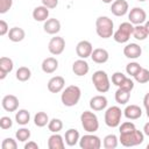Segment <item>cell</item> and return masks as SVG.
<instances>
[{
	"label": "cell",
	"instance_id": "obj_23",
	"mask_svg": "<svg viewBox=\"0 0 149 149\" xmlns=\"http://www.w3.org/2000/svg\"><path fill=\"white\" fill-rule=\"evenodd\" d=\"M49 17V8H47L45 6H37L34 8L33 10V19L35 21L38 22H44L47 21Z\"/></svg>",
	"mask_w": 149,
	"mask_h": 149
},
{
	"label": "cell",
	"instance_id": "obj_14",
	"mask_svg": "<svg viewBox=\"0 0 149 149\" xmlns=\"http://www.w3.org/2000/svg\"><path fill=\"white\" fill-rule=\"evenodd\" d=\"M1 105L2 108L7 112H15L19 107V99L14 94H7L2 98Z\"/></svg>",
	"mask_w": 149,
	"mask_h": 149
},
{
	"label": "cell",
	"instance_id": "obj_16",
	"mask_svg": "<svg viewBox=\"0 0 149 149\" xmlns=\"http://www.w3.org/2000/svg\"><path fill=\"white\" fill-rule=\"evenodd\" d=\"M141 54H142V49L136 43H128L123 48V55L129 59H136L141 56Z\"/></svg>",
	"mask_w": 149,
	"mask_h": 149
},
{
	"label": "cell",
	"instance_id": "obj_25",
	"mask_svg": "<svg viewBox=\"0 0 149 149\" xmlns=\"http://www.w3.org/2000/svg\"><path fill=\"white\" fill-rule=\"evenodd\" d=\"M65 147L63 136L59 135L58 133H54L49 140H48V148L49 149H63Z\"/></svg>",
	"mask_w": 149,
	"mask_h": 149
},
{
	"label": "cell",
	"instance_id": "obj_52",
	"mask_svg": "<svg viewBox=\"0 0 149 149\" xmlns=\"http://www.w3.org/2000/svg\"><path fill=\"white\" fill-rule=\"evenodd\" d=\"M137 1H141V2H143V1H146V0H137Z\"/></svg>",
	"mask_w": 149,
	"mask_h": 149
},
{
	"label": "cell",
	"instance_id": "obj_18",
	"mask_svg": "<svg viewBox=\"0 0 149 149\" xmlns=\"http://www.w3.org/2000/svg\"><path fill=\"white\" fill-rule=\"evenodd\" d=\"M91 58L97 64H104V63H106L108 61L109 54L104 48H97V49H93V51L91 54Z\"/></svg>",
	"mask_w": 149,
	"mask_h": 149
},
{
	"label": "cell",
	"instance_id": "obj_48",
	"mask_svg": "<svg viewBox=\"0 0 149 149\" xmlns=\"http://www.w3.org/2000/svg\"><path fill=\"white\" fill-rule=\"evenodd\" d=\"M144 27H146V29H147V31H148V34H149V20H147V21L144 22Z\"/></svg>",
	"mask_w": 149,
	"mask_h": 149
},
{
	"label": "cell",
	"instance_id": "obj_4",
	"mask_svg": "<svg viewBox=\"0 0 149 149\" xmlns=\"http://www.w3.org/2000/svg\"><path fill=\"white\" fill-rule=\"evenodd\" d=\"M92 83L99 93H105L111 87L108 74L102 70H98L92 74Z\"/></svg>",
	"mask_w": 149,
	"mask_h": 149
},
{
	"label": "cell",
	"instance_id": "obj_19",
	"mask_svg": "<svg viewBox=\"0 0 149 149\" xmlns=\"http://www.w3.org/2000/svg\"><path fill=\"white\" fill-rule=\"evenodd\" d=\"M43 29L47 34H50V35H56L59 33L61 30V22L59 20L57 19H48L47 21H44V24H43Z\"/></svg>",
	"mask_w": 149,
	"mask_h": 149
},
{
	"label": "cell",
	"instance_id": "obj_43",
	"mask_svg": "<svg viewBox=\"0 0 149 149\" xmlns=\"http://www.w3.org/2000/svg\"><path fill=\"white\" fill-rule=\"evenodd\" d=\"M9 31V28H8V24L5 20H0V35L1 36H5L6 34H8Z\"/></svg>",
	"mask_w": 149,
	"mask_h": 149
},
{
	"label": "cell",
	"instance_id": "obj_33",
	"mask_svg": "<svg viewBox=\"0 0 149 149\" xmlns=\"http://www.w3.org/2000/svg\"><path fill=\"white\" fill-rule=\"evenodd\" d=\"M63 128V122L61 119H57V118H54L49 121L48 123V129L51 132V133H59Z\"/></svg>",
	"mask_w": 149,
	"mask_h": 149
},
{
	"label": "cell",
	"instance_id": "obj_10",
	"mask_svg": "<svg viewBox=\"0 0 149 149\" xmlns=\"http://www.w3.org/2000/svg\"><path fill=\"white\" fill-rule=\"evenodd\" d=\"M64 49H65V40L61 36L52 37L48 43V50L51 55L58 56L64 51Z\"/></svg>",
	"mask_w": 149,
	"mask_h": 149
},
{
	"label": "cell",
	"instance_id": "obj_24",
	"mask_svg": "<svg viewBox=\"0 0 149 149\" xmlns=\"http://www.w3.org/2000/svg\"><path fill=\"white\" fill-rule=\"evenodd\" d=\"M64 139H65V143L69 146V147H73L76 146L79 140H80V135H79V132L74 128H70L65 132V135H64Z\"/></svg>",
	"mask_w": 149,
	"mask_h": 149
},
{
	"label": "cell",
	"instance_id": "obj_6",
	"mask_svg": "<svg viewBox=\"0 0 149 149\" xmlns=\"http://www.w3.org/2000/svg\"><path fill=\"white\" fill-rule=\"evenodd\" d=\"M133 30H134L133 23H130L129 21L128 22H122V23H120L118 30L114 31L113 38L118 43H126V42L129 41L130 36L133 35Z\"/></svg>",
	"mask_w": 149,
	"mask_h": 149
},
{
	"label": "cell",
	"instance_id": "obj_42",
	"mask_svg": "<svg viewBox=\"0 0 149 149\" xmlns=\"http://www.w3.org/2000/svg\"><path fill=\"white\" fill-rule=\"evenodd\" d=\"M120 88H122V90H126V91H128V92H132V90L134 88V81L130 79V78H126L122 83H121V85L119 86Z\"/></svg>",
	"mask_w": 149,
	"mask_h": 149
},
{
	"label": "cell",
	"instance_id": "obj_11",
	"mask_svg": "<svg viewBox=\"0 0 149 149\" xmlns=\"http://www.w3.org/2000/svg\"><path fill=\"white\" fill-rule=\"evenodd\" d=\"M92 51H93L92 43L86 41V40H83V41L78 42L77 45H76V54L79 58L86 59L87 57H91Z\"/></svg>",
	"mask_w": 149,
	"mask_h": 149
},
{
	"label": "cell",
	"instance_id": "obj_31",
	"mask_svg": "<svg viewBox=\"0 0 149 149\" xmlns=\"http://www.w3.org/2000/svg\"><path fill=\"white\" fill-rule=\"evenodd\" d=\"M148 31L144 27V24H137V26H134V30H133V36L139 40V41H143L148 37Z\"/></svg>",
	"mask_w": 149,
	"mask_h": 149
},
{
	"label": "cell",
	"instance_id": "obj_2",
	"mask_svg": "<svg viewBox=\"0 0 149 149\" xmlns=\"http://www.w3.org/2000/svg\"><path fill=\"white\" fill-rule=\"evenodd\" d=\"M80 95H81V91L77 85H69L68 87H65V90H63L61 100L64 106L72 107L78 104Z\"/></svg>",
	"mask_w": 149,
	"mask_h": 149
},
{
	"label": "cell",
	"instance_id": "obj_49",
	"mask_svg": "<svg viewBox=\"0 0 149 149\" xmlns=\"http://www.w3.org/2000/svg\"><path fill=\"white\" fill-rule=\"evenodd\" d=\"M101 1H102L104 3H112L114 0H101Z\"/></svg>",
	"mask_w": 149,
	"mask_h": 149
},
{
	"label": "cell",
	"instance_id": "obj_26",
	"mask_svg": "<svg viewBox=\"0 0 149 149\" xmlns=\"http://www.w3.org/2000/svg\"><path fill=\"white\" fill-rule=\"evenodd\" d=\"M26 37V31L20 27H13L8 31V38L12 42H21Z\"/></svg>",
	"mask_w": 149,
	"mask_h": 149
},
{
	"label": "cell",
	"instance_id": "obj_45",
	"mask_svg": "<svg viewBox=\"0 0 149 149\" xmlns=\"http://www.w3.org/2000/svg\"><path fill=\"white\" fill-rule=\"evenodd\" d=\"M24 149H38V144L34 141H29L28 143L24 144Z\"/></svg>",
	"mask_w": 149,
	"mask_h": 149
},
{
	"label": "cell",
	"instance_id": "obj_44",
	"mask_svg": "<svg viewBox=\"0 0 149 149\" xmlns=\"http://www.w3.org/2000/svg\"><path fill=\"white\" fill-rule=\"evenodd\" d=\"M42 5L45 6L47 8H56L58 5V0H42Z\"/></svg>",
	"mask_w": 149,
	"mask_h": 149
},
{
	"label": "cell",
	"instance_id": "obj_1",
	"mask_svg": "<svg viewBox=\"0 0 149 149\" xmlns=\"http://www.w3.org/2000/svg\"><path fill=\"white\" fill-rule=\"evenodd\" d=\"M95 31L101 38H109L114 34V23L108 16H99L95 20Z\"/></svg>",
	"mask_w": 149,
	"mask_h": 149
},
{
	"label": "cell",
	"instance_id": "obj_39",
	"mask_svg": "<svg viewBox=\"0 0 149 149\" xmlns=\"http://www.w3.org/2000/svg\"><path fill=\"white\" fill-rule=\"evenodd\" d=\"M127 77H126V74H123L122 72H114L113 74H112V83L115 85V86H120L121 85V83L126 79Z\"/></svg>",
	"mask_w": 149,
	"mask_h": 149
},
{
	"label": "cell",
	"instance_id": "obj_17",
	"mask_svg": "<svg viewBox=\"0 0 149 149\" xmlns=\"http://www.w3.org/2000/svg\"><path fill=\"white\" fill-rule=\"evenodd\" d=\"M107 104L108 101L105 95H94L90 100V107L92 111H95V112L104 111L107 107Z\"/></svg>",
	"mask_w": 149,
	"mask_h": 149
},
{
	"label": "cell",
	"instance_id": "obj_32",
	"mask_svg": "<svg viewBox=\"0 0 149 149\" xmlns=\"http://www.w3.org/2000/svg\"><path fill=\"white\" fill-rule=\"evenodd\" d=\"M31 77V71L27 66H20L16 70V79L20 81H27Z\"/></svg>",
	"mask_w": 149,
	"mask_h": 149
},
{
	"label": "cell",
	"instance_id": "obj_15",
	"mask_svg": "<svg viewBox=\"0 0 149 149\" xmlns=\"http://www.w3.org/2000/svg\"><path fill=\"white\" fill-rule=\"evenodd\" d=\"M88 70H90V65H88V63H87L85 59H83V58L74 61L73 64H72V71H73V73H74L76 76H78V77H83V76L87 74Z\"/></svg>",
	"mask_w": 149,
	"mask_h": 149
},
{
	"label": "cell",
	"instance_id": "obj_47",
	"mask_svg": "<svg viewBox=\"0 0 149 149\" xmlns=\"http://www.w3.org/2000/svg\"><path fill=\"white\" fill-rule=\"evenodd\" d=\"M143 133H144V135L149 136V122H147V123L143 126Z\"/></svg>",
	"mask_w": 149,
	"mask_h": 149
},
{
	"label": "cell",
	"instance_id": "obj_7",
	"mask_svg": "<svg viewBox=\"0 0 149 149\" xmlns=\"http://www.w3.org/2000/svg\"><path fill=\"white\" fill-rule=\"evenodd\" d=\"M121 116H122L121 108L118 106H111L105 112V123L111 128H115L120 126Z\"/></svg>",
	"mask_w": 149,
	"mask_h": 149
},
{
	"label": "cell",
	"instance_id": "obj_5",
	"mask_svg": "<svg viewBox=\"0 0 149 149\" xmlns=\"http://www.w3.org/2000/svg\"><path fill=\"white\" fill-rule=\"evenodd\" d=\"M80 122H81V126H83L84 130H86L87 133H94L99 129L98 116L91 111H84L81 113Z\"/></svg>",
	"mask_w": 149,
	"mask_h": 149
},
{
	"label": "cell",
	"instance_id": "obj_36",
	"mask_svg": "<svg viewBox=\"0 0 149 149\" xmlns=\"http://www.w3.org/2000/svg\"><path fill=\"white\" fill-rule=\"evenodd\" d=\"M141 68H142V66H141L139 63H136V62H130V63H128V64L126 65V72H127V74L134 77V76L141 70Z\"/></svg>",
	"mask_w": 149,
	"mask_h": 149
},
{
	"label": "cell",
	"instance_id": "obj_29",
	"mask_svg": "<svg viewBox=\"0 0 149 149\" xmlns=\"http://www.w3.org/2000/svg\"><path fill=\"white\" fill-rule=\"evenodd\" d=\"M129 98H130V92L126 91V90H122V88H118L116 92H115V101L120 105H126L128 101H129Z\"/></svg>",
	"mask_w": 149,
	"mask_h": 149
},
{
	"label": "cell",
	"instance_id": "obj_12",
	"mask_svg": "<svg viewBox=\"0 0 149 149\" xmlns=\"http://www.w3.org/2000/svg\"><path fill=\"white\" fill-rule=\"evenodd\" d=\"M129 8V5L126 0H114L111 6V12L115 16H123L127 14Z\"/></svg>",
	"mask_w": 149,
	"mask_h": 149
},
{
	"label": "cell",
	"instance_id": "obj_51",
	"mask_svg": "<svg viewBox=\"0 0 149 149\" xmlns=\"http://www.w3.org/2000/svg\"><path fill=\"white\" fill-rule=\"evenodd\" d=\"M147 149H149V143H148V144H147Z\"/></svg>",
	"mask_w": 149,
	"mask_h": 149
},
{
	"label": "cell",
	"instance_id": "obj_46",
	"mask_svg": "<svg viewBox=\"0 0 149 149\" xmlns=\"http://www.w3.org/2000/svg\"><path fill=\"white\" fill-rule=\"evenodd\" d=\"M143 105H144L146 108L149 107V92H148V93L144 95V98H143Z\"/></svg>",
	"mask_w": 149,
	"mask_h": 149
},
{
	"label": "cell",
	"instance_id": "obj_53",
	"mask_svg": "<svg viewBox=\"0 0 149 149\" xmlns=\"http://www.w3.org/2000/svg\"><path fill=\"white\" fill-rule=\"evenodd\" d=\"M41 1H42V0H41Z\"/></svg>",
	"mask_w": 149,
	"mask_h": 149
},
{
	"label": "cell",
	"instance_id": "obj_27",
	"mask_svg": "<svg viewBox=\"0 0 149 149\" xmlns=\"http://www.w3.org/2000/svg\"><path fill=\"white\" fill-rule=\"evenodd\" d=\"M15 121L21 126L28 125V122L30 121V113L27 109H19L15 113Z\"/></svg>",
	"mask_w": 149,
	"mask_h": 149
},
{
	"label": "cell",
	"instance_id": "obj_40",
	"mask_svg": "<svg viewBox=\"0 0 149 149\" xmlns=\"http://www.w3.org/2000/svg\"><path fill=\"white\" fill-rule=\"evenodd\" d=\"M13 6V0H0V14L7 13Z\"/></svg>",
	"mask_w": 149,
	"mask_h": 149
},
{
	"label": "cell",
	"instance_id": "obj_13",
	"mask_svg": "<svg viewBox=\"0 0 149 149\" xmlns=\"http://www.w3.org/2000/svg\"><path fill=\"white\" fill-rule=\"evenodd\" d=\"M65 86V80L62 76H55L48 81V90L51 93H59Z\"/></svg>",
	"mask_w": 149,
	"mask_h": 149
},
{
	"label": "cell",
	"instance_id": "obj_35",
	"mask_svg": "<svg viewBox=\"0 0 149 149\" xmlns=\"http://www.w3.org/2000/svg\"><path fill=\"white\" fill-rule=\"evenodd\" d=\"M30 135H31V134H30V130H29L28 128H24V127L17 129L16 133H15L16 140L20 141V142H26V141H28V140L30 139Z\"/></svg>",
	"mask_w": 149,
	"mask_h": 149
},
{
	"label": "cell",
	"instance_id": "obj_50",
	"mask_svg": "<svg viewBox=\"0 0 149 149\" xmlns=\"http://www.w3.org/2000/svg\"><path fill=\"white\" fill-rule=\"evenodd\" d=\"M146 112H147V116L149 118V107H148V108H146Z\"/></svg>",
	"mask_w": 149,
	"mask_h": 149
},
{
	"label": "cell",
	"instance_id": "obj_8",
	"mask_svg": "<svg viewBox=\"0 0 149 149\" xmlns=\"http://www.w3.org/2000/svg\"><path fill=\"white\" fill-rule=\"evenodd\" d=\"M79 147L81 149H100L101 140L99 136L94 135L93 133H88V134L80 137Z\"/></svg>",
	"mask_w": 149,
	"mask_h": 149
},
{
	"label": "cell",
	"instance_id": "obj_21",
	"mask_svg": "<svg viewBox=\"0 0 149 149\" xmlns=\"http://www.w3.org/2000/svg\"><path fill=\"white\" fill-rule=\"evenodd\" d=\"M41 68L44 73H54L58 69V61L55 57H48L43 59Z\"/></svg>",
	"mask_w": 149,
	"mask_h": 149
},
{
	"label": "cell",
	"instance_id": "obj_22",
	"mask_svg": "<svg viewBox=\"0 0 149 149\" xmlns=\"http://www.w3.org/2000/svg\"><path fill=\"white\" fill-rule=\"evenodd\" d=\"M123 115L129 120H137L142 115V109L137 105H128L123 111Z\"/></svg>",
	"mask_w": 149,
	"mask_h": 149
},
{
	"label": "cell",
	"instance_id": "obj_37",
	"mask_svg": "<svg viewBox=\"0 0 149 149\" xmlns=\"http://www.w3.org/2000/svg\"><path fill=\"white\" fill-rule=\"evenodd\" d=\"M134 129H136L135 125L130 121H126V122H122L119 127V132L120 134H125V133H129V132H133Z\"/></svg>",
	"mask_w": 149,
	"mask_h": 149
},
{
	"label": "cell",
	"instance_id": "obj_20",
	"mask_svg": "<svg viewBox=\"0 0 149 149\" xmlns=\"http://www.w3.org/2000/svg\"><path fill=\"white\" fill-rule=\"evenodd\" d=\"M14 63L9 57H1L0 58V79H5L7 74L13 70Z\"/></svg>",
	"mask_w": 149,
	"mask_h": 149
},
{
	"label": "cell",
	"instance_id": "obj_28",
	"mask_svg": "<svg viewBox=\"0 0 149 149\" xmlns=\"http://www.w3.org/2000/svg\"><path fill=\"white\" fill-rule=\"evenodd\" d=\"M118 143H119V139L114 134L106 135L102 141V146L105 149H115L118 147Z\"/></svg>",
	"mask_w": 149,
	"mask_h": 149
},
{
	"label": "cell",
	"instance_id": "obj_34",
	"mask_svg": "<svg viewBox=\"0 0 149 149\" xmlns=\"http://www.w3.org/2000/svg\"><path fill=\"white\" fill-rule=\"evenodd\" d=\"M134 79L140 84H146L149 81V70L141 68V70L134 76Z\"/></svg>",
	"mask_w": 149,
	"mask_h": 149
},
{
	"label": "cell",
	"instance_id": "obj_3",
	"mask_svg": "<svg viewBox=\"0 0 149 149\" xmlns=\"http://www.w3.org/2000/svg\"><path fill=\"white\" fill-rule=\"evenodd\" d=\"M144 140V133L137 129H134L133 132L120 134L119 141L123 147H135L143 142Z\"/></svg>",
	"mask_w": 149,
	"mask_h": 149
},
{
	"label": "cell",
	"instance_id": "obj_41",
	"mask_svg": "<svg viewBox=\"0 0 149 149\" xmlns=\"http://www.w3.org/2000/svg\"><path fill=\"white\" fill-rule=\"evenodd\" d=\"M12 126H13V121H12V119L9 116H1L0 118V127H1V129L6 130V129L12 128Z\"/></svg>",
	"mask_w": 149,
	"mask_h": 149
},
{
	"label": "cell",
	"instance_id": "obj_30",
	"mask_svg": "<svg viewBox=\"0 0 149 149\" xmlns=\"http://www.w3.org/2000/svg\"><path fill=\"white\" fill-rule=\"evenodd\" d=\"M49 121H50L49 116H48V114L45 112H37L35 114V116H34V123H35V126H37L40 128L47 126L49 123Z\"/></svg>",
	"mask_w": 149,
	"mask_h": 149
},
{
	"label": "cell",
	"instance_id": "obj_38",
	"mask_svg": "<svg viewBox=\"0 0 149 149\" xmlns=\"http://www.w3.org/2000/svg\"><path fill=\"white\" fill-rule=\"evenodd\" d=\"M1 148H2V149H16V148H17V143H16V141H15L14 139L7 137V139H5V140L2 141Z\"/></svg>",
	"mask_w": 149,
	"mask_h": 149
},
{
	"label": "cell",
	"instance_id": "obj_9",
	"mask_svg": "<svg viewBox=\"0 0 149 149\" xmlns=\"http://www.w3.org/2000/svg\"><path fill=\"white\" fill-rule=\"evenodd\" d=\"M128 20L130 23L137 26V24H144L147 21V13L141 7H134L130 9L128 14Z\"/></svg>",
	"mask_w": 149,
	"mask_h": 149
}]
</instances>
